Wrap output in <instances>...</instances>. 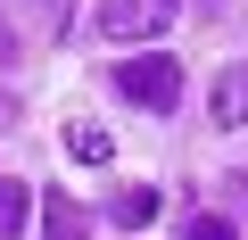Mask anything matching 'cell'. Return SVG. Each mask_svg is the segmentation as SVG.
Masks as SVG:
<instances>
[{"mask_svg": "<svg viewBox=\"0 0 248 240\" xmlns=\"http://www.w3.org/2000/svg\"><path fill=\"white\" fill-rule=\"evenodd\" d=\"M190 240H240V232H232L223 215H199V224H190Z\"/></svg>", "mask_w": 248, "mask_h": 240, "instance_id": "ba28073f", "label": "cell"}, {"mask_svg": "<svg viewBox=\"0 0 248 240\" xmlns=\"http://www.w3.org/2000/svg\"><path fill=\"white\" fill-rule=\"evenodd\" d=\"M0 125H17V99H9V91H0Z\"/></svg>", "mask_w": 248, "mask_h": 240, "instance_id": "30bf717a", "label": "cell"}, {"mask_svg": "<svg viewBox=\"0 0 248 240\" xmlns=\"http://www.w3.org/2000/svg\"><path fill=\"white\" fill-rule=\"evenodd\" d=\"M33 9H42V25H58V17H66V0H33Z\"/></svg>", "mask_w": 248, "mask_h": 240, "instance_id": "9c48e42d", "label": "cell"}, {"mask_svg": "<svg viewBox=\"0 0 248 240\" xmlns=\"http://www.w3.org/2000/svg\"><path fill=\"white\" fill-rule=\"evenodd\" d=\"M116 91L133 99V108H149V116H166V108L182 99V66H174L166 50H149V58H124V66H116Z\"/></svg>", "mask_w": 248, "mask_h": 240, "instance_id": "6da1fadb", "label": "cell"}, {"mask_svg": "<svg viewBox=\"0 0 248 240\" xmlns=\"http://www.w3.org/2000/svg\"><path fill=\"white\" fill-rule=\"evenodd\" d=\"M66 158H91V166H108V158H116V141H108L99 125H66Z\"/></svg>", "mask_w": 248, "mask_h": 240, "instance_id": "8992f818", "label": "cell"}, {"mask_svg": "<svg viewBox=\"0 0 248 240\" xmlns=\"http://www.w3.org/2000/svg\"><path fill=\"white\" fill-rule=\"evenodd\" d=\"M25 224H33V191L25 182H0V240H25Z\"/></svg>", "mask_w": 248, "mask_h": 240, "instance_id": "5b68a950", "label": "cell"}, {"mask_svg": "<svg viewBox=\"0 0 248 240\" xmlns=\"http://www.w3.org/2000/svg\"><path fill=\"white\" fill-rule=\"evenodd\" d=\"M207 108H215V125H223V133H232V125H248V58H232V66L215 75Z\"/></svg>", "mask_w": 248, "mask_h": 240, "instance_id": "3957f363", "label": "cell"}, {"mask_svg": "<svg viewBox=\"0 0 248 240\" xmlns=\"http://www.w3.org/2000/svg\"><path fill=\"white\" fill-rule=\"evenodd\" d=\"M182 17V0H99V33L108 42H141V33H166Z\"/></svg>", "mask_w": 248, "mask_h": 240, "instance_id": "7a4b0ae2", "label": "cell"}, {"mask_svg": "<svg viewBox=\"0 0 248 240\" xmlns=\"http://www.w3.org/2000/svg\"><path fill=\"white\" fill-rule=\"evenodd\" d=\"M83 232H91V215L66 191H42V240H83Z\"/></svg>", "mask_w": 248, "mask_h": 240, "instance_id": "277c9868", "label": "cell"}, {"mask_svg": "<svg viewBox=\"0 0 248 240\" xmlns=\"http://www.w3.org/2000/svg\"><path fill=\"white\" fill-rule=\"evenodd\" d=\"M149 215H157V191H124L116 199V224H149Z\"/></svg>", "mask_w": 248, "mask_h": 240, "instance_id": "52a82bcc", "label": "cell"}, {"mask_svg": "<svg viewBox=\"0 0 248 240\" xmlns=\"http://www.w3.org/2000/svg\"><path fill=\"white\" fill-rule=\"evenodd\" d=\"M0 58H17V33H9V25H0Z\"/></svg>", "mask_w": 248, "mask_h": 240, "instance_id": "8fae6325", "label": "cell"}]
</instances>
